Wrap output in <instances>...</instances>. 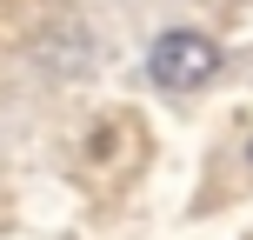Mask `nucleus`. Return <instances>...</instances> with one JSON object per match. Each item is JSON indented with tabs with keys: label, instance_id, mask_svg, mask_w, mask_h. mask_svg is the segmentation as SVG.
<instances>
[{
	"label": "nucleus",
	"instance_id": "f257e3e1",
	"mask_svg": "<svg viewBox=\"0 0 253 240\" xmlns=\"http://www.w3.org/2000/svg\"><path fill=\"white\" fill-rule=\"evenodd\" d=\"M220 67H227V53H220V40L200 34V27H167V34L147 47V74L160 80L167 94H200V87H213Z\"/></svg>",
	"mask_w": 253,
	"mask_h": 240
},
{
	"label": "nucleus",
	"instance_id": "f03ea898",
	"mask_svg": "<svg viewBox=\"0 0 253 240\" xmlns=\"http://www.w3.org/2000/svg\"><path fill=\"white\" fill-rule=\"evenodd\" d=\"M247 153H253V140H247Z\"/></svg>",
	"mask_w": 253,
	"mask_h": 240
}]
</instances>
